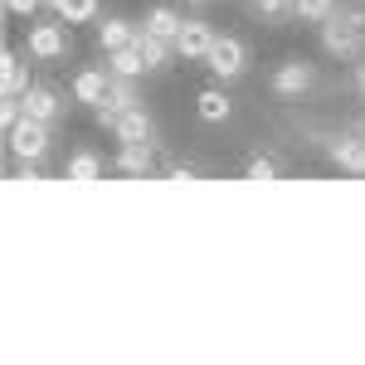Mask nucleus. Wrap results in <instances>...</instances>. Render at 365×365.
Listing matches in <instances>:
<instances>
[{"label":"nucleus","mask_w":365,"mask_h":365,"mask_svg":"<svg viewBox=\"0 0 365 365\" xmlns=\"http://www.w3.org/2000/svg\"><path fill=\"white\" fill-rule=\"evenodd\" d=\"M365 44V10H331L322 20V49L336 58H356Z\"/></svg>","instance_id":"1"},{"label":"nucleus","mask_w":365,"mask_h":365,"mask_svg":"<svg viewBox=\"0 0 365 365\" xmlns=\"http://www.w3.org/2000/svg\"><path fill=\"white\" fill-rule=\"evenodd\" d=\"M244 175L249 180H278V161L273 156H253L249 166H244Z\"/></svg>","instance_id":"21"},{"label":"nucleus","mask_w":365,"mask_h":365,"mask_svg":"<svg viewBox=\"0 0 365 365\" xmlns=\"http://www.w3.org/2000/svg\"><path fill=\"white\" fill-rule=\"evenodd\" d=\"M108 63H113V73H127V78H141V73H151V68H146V58L137 54V44H127V49H113V54H108Z\"/></svg>","instance_id":"18"},{"label":"nucleus","mask_w":365,"mask_h":365,"mask_svg":"<svg viewBox=\"0 0 365 365\" xmlns=\"http://www.w3.org/2000/svg\"><path fill=\"white\" fill-rule=\"evenodd\" d=\"M195 113H200V122H225L229 117V98L220 93V88H205L195 98Z\"/></svg>","instance_id":"17"},{"label":"nucleus","mask_w":365,"mask_h":365,"mask_svg":"<svg viewBox=\"0 0 365 365\" xmlns=\"http://www.w3.org/2000/svg\"><path fill=\"white\" fill-rule=\"evenodd\" d=\"M29 93V73H25V63L15 54H5L0 58V98H25Z\"/></svg>","instance_id":"13"},{"label":"nucleus","mask_w":365,"mask_h":365,"mask_svg":"<svg viewBox=\"0 0 365 365\" xmlns=\"http://www.w3.org/2000/svg\"><path fill=\"white\" fill-rule=\"evenodd\" d=\"M137 29L141 25H132V20H122V15H113V20H103L98 25V44L113 54V49H127V44H137Z\"/></svg>","instance_id":"11"},{"label":"nucleus","mask_w":365,"mask_h":365,"mask_svg":"<svg viewBox=\"0 0 365 365\" xmlns=\"http://www.w3.org/2000/svg\"><path fill=\"white\" fill-rule=\"evenodd\" d=\"M331 10H336V0H297V15H302V20H317V25H322Z\"/></svg>","instance_id":"22"},{"label":"nucleus","mask_w":365,"mask_h":365,"mask_svg":"<svg viewBox=\"0 0 365 365\" xmlns=\"http://www.w3.org/2000/svg\"><path fill=\"white\" fill-rule=\"evenodd\" d=\"M20 103H25V117H39V122H49V127L63 117V98H58L54 88H44V83H29V93L20 98Z\"/></svg>","instance_id":"7"},{"label":"nucleus","mask_w":365,"mask_h":365,"mask_svg":"<svg viewBox=\"0 0 365 365\" xmlns=\"http://www.w3.org/2000/svg\"><path fill=\"white\" fill-rule=\"evenodd\" d=\"M210 49H215V29L205 25V20H185L180 39H175V54L190 58V63H205V58H210Z\"/></svg>","instance_id":"4"},{"label":"nucleus","mask_w":365,"mask_h":365,"mask_svg":"<svg viewBox=\"0 0 365 365\" xmlns=\"http://www.w3.org/2000/svg\"><path fill=\"white\" fill-rule=\"evenodd\" d=\"M166 175H170V180H195V170H190V166H170Z\"/></svg>","instance_id":"24"},{"label":"nucleus","mask_w":365,"mask_h":365,"mask_svg":"<svg viewBox=\"0 0 365 365\" xmlns=\"http://www.w3.org/2000/svg\"><path fill=\"white\" fill-rule=\"evenodd\" d=\"M39 5H44V0H5V10H10V15H34Z\"/></svg>","instance_id":"23"},{"label":"nucleus","mask_w":365,"mask_h":365,"mask_svg":"<svg viewBox=\"0 0 365 365\" xmlns=\"http://www.w3.org/2000/svg\"><path fill=\"white\" fill-rule=\"evenodd\" d=\"M205 68L229 83V78H239V73L249 68V49H244L234 34H215V49H210V58H205Z\"/></svg>","instance_id":"3"},{"label":"nucleus","mask_w":365,"mask_h":365,"mask_svg":"<svg viewBox=\"0 0 365 365\" xmlns=\"http://www.w3.org/2000/svg\"><path fill=\"white\" fill-rule=\"evenodd\" d=\"M253 10H258L268 25H282L287 15H297V0H253Z\"/></svg>","instance_id":"20"},{"label":"nucleus","mask_w":365,"mask_h":365,"mask_svg":"<svg viewBox=\"0 0 365 365\" xmlns=\"http://www.w3.org/2000/svg\"><path fill=\"white\" fill-rule=\"evenodd\" d=\"M170 49H175L170 39H161V34H151V29H146V25L137 29V54L146 58V68H151V73H156V68H166Z\"/></svg>","instance_id":"12"},{"label":"nucleus","mask_w":365,"mask_h":365,"mask_svg":"<svg viewBox=\"0 0 365 365\" xmlns=\"http://www.w3.org/2000/svg\"><path fill=\"white\" fill-rule=\"evenodd\" d=\"M356 88H361V93H365V63H361V68H356Z\"/></svg>","instance_id":"25"},{"label":"nucleus","mask_w":365,"mask_h":365,"mask_svg":"<svg viewBox=\"0 0 365 365\" xmlns=\"http://www.w3.org/2000/svg\"><path fill=\"white\" fill-rule=\"evenodd\" d=\"M312 88V63L307 58H287L278 73H273V93L278 98H297V93H307Z\"/></svg>","instance_id":"8"},{"label":"nucleus","mask_w":365,"mask_h":365,"mask_svg":"<svg viewBox=\"0 0 365 365\" xmlns=\"http://www.w3.org/2000/svg\"><path fill=\"white\" fill-rule=\"evenodd\" d=\"M331 161H336L341 170L365 175V132H351V137H336V141H331Z\"/></svg>","instance_id":"10"},{"label":"nucleus","mask_w":365,"mask_h":365,"mask_svg":"<svg viewBox=\"0 0 365 365\" xmlns=\"http://www.w3.org/2000/svg\"><path fill=\"white\" fill-rule=\"evenodd\" d=\"M108 93H113V68H83V73L73 78V98L88 103V108H98Z\"/></svg>","instance_id":"9"},{"label":"nucleus","mask_w":365,"mask_h":365,"mask_svg":"<svg viewBox=\"0 0 365 365\" xmlns=\"http://www.w3.org/2000/svg\"><path fill=\"white\" fill-rule=\"evenodd\" d=\"M68 180H78V185H88V180H103V156L78 151V156L68 161Z\"/></svg>","instance_id":"19"},{"label":"nucleus","mask_w":365,"mask_h":365,"mask_svg":"<svg viewBox=\"0 0 365 365\" xmlns=\"http://www.w3.org/2000/svg\"><path fill=\"white\" fill-rule=\"evenodd\" d=\"M151 161H156V146H122L113 166L122 170V175H146V170H151Z\"/></svg>","instance_id":"14"},{"label":"nucleus","mask_w":365,"mask_h":365,"mask_svg":"<svg viewBox=\"0 0 365 365\" xmlns=\"http://www.w3.org/2000/svg\"><path fill=\"white\" fill-rule=\"evenodd\" d=\"M5 141H10V156H20V161H44L49 156V141H54V127L49 122H39V117H20L10 132H5Z\"/></svg>","instance_id":"2"},{"label":"nucleus","mask_w":365,"mask_h":365,"mask_svg":"<svg viewBox=\"0 0 365 365\" xmlns=\"http://www.w3.org/2000/svg\"><path fill=\"white\" fill-rule=\"evenodd\" d=\"M146 29H151V34H161V39H170V44H175V39H180V29H185V20H180V15H175L170 5H156V10L146 15Z\"/></svg>","instance_id":"15"},{"label":"nucleus","mask_w":365,"mask_h":365,"mask_svg":"<svg viewBox=\"0 0 365 365\" xmlns=\"http://www.w3.org/2000/svg\"><path fill=\"white\" fill-rule=\"evenodd\" d=\"M117 141L122 146H156V122L141 113V108H127V113L117 117Z\"/></svg>","instance_id":"5"},{"label":"nucleus","mask_w":365,"mask_h":365,"mask_svg":"<svg viewBox=\"0 0 365 365\" xmlns=\"http://www.w3.org/2000/svg\"><path fill=\"white\" fill-rule=\"evenodd\" d=\"M190 5H210V0H190Z\"/></svg>","instance_id":"26"},{"label":"nucleus","mask_w":365,"mask_h":365,"mask_svg":"<svg viewBox=\"0 0 365 365\" xmlns=\"http://www.w3.org/2000/svg\"><path fill=\"white\" fill-rule=\"evenodd\" d=\"M29 54L34 58H63L68 54V29H63V20L29 29Z\"/></svg>","instance_id":"6"},{"label":"nucleus","mask_w":365,"mask_h":365,"mask_svg":"<svg viewBox=\"0 0 365 365\" xmlns=\"http://www.w3.org/2000/svg\"><path fill=\"white\" fill-rule=\"evenodd\" d=\"M49 5H54V20H63V25H83L98 15V0H49Z\"/></svg>","instance_id":"16"}]
</instances>
